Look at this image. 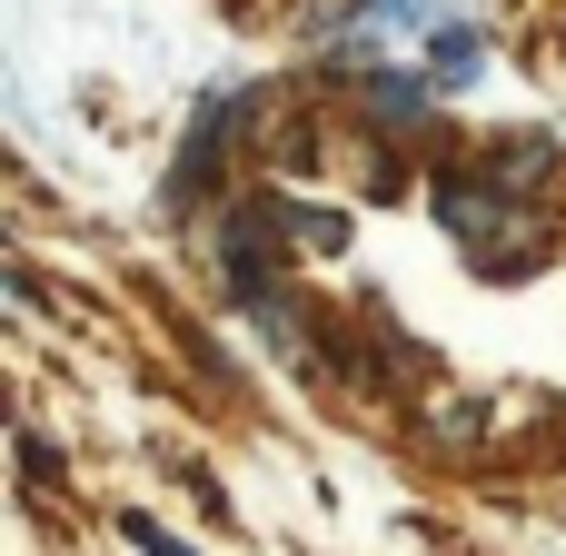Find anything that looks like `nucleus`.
<instances>
[{
  "label": "nucleus",
  "mask_w": 566,
  "mask_h": 556,
  "mask_svg": "<svg viewBox=\"0 0 566 556\" xmlns=\"http://www.w3.org/2000/svg\"><path fill=\"white\" fill-rule=\"evenodd\" d=\"M428 60H438V80H468V70L488 60V40H478L468 20H428Z\"/></svg>",
  "instance_id": "1"
},
{
  "label": "nucleus",
  "mask_w": 566,
  "mask_h": 556,
  "mask_svg": "<svg viewBox=\"0 0 566 556\" xmlns=\"http://www.w3.org/2000/svg\"><path fill=\"white\" fill-rule=\"evenodd\" d=\"M119 537L139 556H199V547H179V537H159V517H119Z\"/></svg>",
  "instance_id": "2"
}]
</instances>
